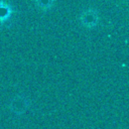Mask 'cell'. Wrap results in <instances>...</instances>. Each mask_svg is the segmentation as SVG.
<instances>
[{"mask_svg":"<svg viewBox=\"0 0 129 129\" xmlns=\"http://www.w3.org/2000/svg\"><path fill=\"white\" fill-rule=\"evenodd\" d=\"M80 20L85 27L92 28L96 26L98 23V20H99L98 12L95 9H87L81 14Z\"/></svg>","mask_w":129,"mask_h":129,"instance_id":"obj_1","label":"cell"},{"mask_svg":"<svg viewBox=\"0 0 129 129\" xmlns=\"http://www.w3.org/2000/svg\"><path fill=\"white\" fill-rule=\"evenodd\" d=\"M13 13V9L7 2L0 1V23L7 22Z\"/></svg>","mask_w":129,"mask_h":129,"instance_id":"obj_2","label":"cell"},{"mask_svg":"<svg viewBox=\"0 0 129 129\" xmlns=\"http://www.w3.org/2000/svg\"><path fill=\"white\" fill-rule=\"evenodd\" d=\"M34 1H35L36 6L40 10H43V11L49 10L54 3V0H34Z\"/></svg>","mask_w":129,"mask_h":129,"instance_id":"obj_3","label":"cell"}]
</instances>
